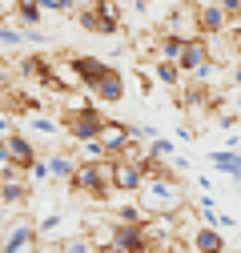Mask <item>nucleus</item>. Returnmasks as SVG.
Segmentation results:
<instances>
[{"mask_svg":"<svg viewBox=\"0 0 241 253\" xmlns=\"http://www.w3.org/2000/svg\"><path fill=\"white\" fill-rule=\"evenodd\" d=\"M69 193L88 197V201H113L117 193V161H77V173L69 181Z\"/></svg>","mask_w":241,"mask_h":253,"instance_id":"obj_1","label":"nucleus"},{"mask_svg":"<svg viewBox=\"0 0 241 253\" xmlns=\"http://www.w3.org/2000/svg\"><path fill=\"white\" fill-rule=\"evenodd\" d=\"M137 205L145 209V217H173L181 205H185V189H181V177H177V173L145 177L141 193H137Z\"/></svg>","mask_w":241,"mask_h":253,"instance_id":"obj_2","label":"nucleus"},{"mask_svg":"<svg viewBox=\"0 0 241 253\" xmlns=\"http://www.w3.org/2000/svg\"><path fill=\"white\" fill-rule=\"evenodd\" d=\"M157 33H169V37H177L181 44L205 41V33H201V4H185V0H177V4L169 8V16L161 20Z\"/></svg>","mask_w":241,"mask_h":253,"instance_id":"obj_3","label":"nucleus"},{"mask_svg":"<svg viewBox=\"0 0 241 253\" xmlns=\"http://www.w3.org/2000/svg\"><path fill=\"white\" fill-rule=\"evenodd\" d=\"M65 121V133L77 141V145H84V141H97L101 137V129H105V113L101 109H88V113H77V117H60Z\"/></svg>","mask_w":241,"mask_h":253,"instance_id":"obj_4","label":"nucleus"},{"mask_svg":"<svg viewBox=\"0 0 241 253\" xmlns=\"http://www.w3.org/2000/svg\"><path fill=\"white\" fill-rule=\"evenodd\" d=\"M97 141H101V149H105L109 161H117L120 149L133 141V121H105V129H101V137H97Z\"/></svg>","mask_w":241,"mask_h":253,"instance_id":"obj_5","label":"nucleus"},{"mask_svg":"<svg viewBox=\"0 0 241 253\" xmlns=\"http://www.w3.org/2000/svg\"><path fill=\"white\" fill-rule=\"evenodd\" d=\"M84 92H88L93 101H105V105H120V101H125V77H120L117 69H109L101 81H93V84H88Z\"/></svg>","mask_w":241,"mask_h":253,"instance_id":"obj_6","label":"nucleus"},{"mask_svg":"<svg viewBox=\"0 0 241 253\" xmlns=\"http://www.w3.org/2000/svg\"><path fill=\"white\" fill-rule=\"evenodd\" d=\"M4 149H8V157H12V165H16V169H24V173H28V169H33V165L40 161V153H37V145L28 141V137H24L20 129H16L12 137H4Z\"/></svg>","mask_w":241,"mask_h":253,"instance_id":"obj_7","label":"nucleus"},{"mask_svg":"<svg viewBox=\"0 0 241 253\" xmlns=\"http://www.w3.org/2000/svg\"><path fill=\"white\" fill-rule=\"evenodd\" d=\"M205 65H213V60H209V44H205V41H189L185 48H181V60H177V69L185 73V81H189L193 73H201Z\"/></svg>","mask_w":241,"mask_h":253,"instance_id":"obj_8","label":"nucleus"},{"mask_svg":"<svg viewBox=\"0 0 241 253\" xmlns=\"http://www.w3.org/2000/svg\"><path fill=\"white\" fill-rule=\"evenodd\" d=\"M73 20H77V28H84V33H93V37H117V33H120V24L105 20V16H101L93 4H84V8H80Z\"/></svg>","mask_w":241,"mask_h":253,"instance_id":"obj_9","label":"nucleus"},{"mask_svg":"<svg viewBox=\"0 0 241 253\" xmlns=\"http://www.w3.org/2000/svg\"><path fill=\"white\" fill-rule=\"evenodd\" d=\"M73 69H77V77H80V84L88 88L93 81H101L113 65H105L101 56H88V52H73Z\"/></svg>","mask_w":241,"mask_h":253,"instance_id":"obj_10","label":"nucleus"},{"mask_svg":"<svg viewBox=\"0 0 241 253\" xmlns=\"http://www.w3.org/2000/svg\"><path fill=\"white\" fill-rule=\"evenodd\" d=\"M141 185H145L141 165H133V161H120V157H117V193L137 197V193H141Z\"/></svg>","mask_w":241,"mask_h":253,"instance_id":"obj_11","label":"nucleus"},{"mask_svg":"<svg viewBox=\"0 0 241 253\" xmlns=\"http://www.w3.org/2000/svg\"><path fill=\"white\" fill-rule=\"evenodd\" d=\"M189 249H193V253H229L225 233H221V229H213V225H201V229L189 237Z\"/></svg>","mask_w":241,"mask_h":253,"instance_id":"obj_12","label":"nucleus"},{"mask_svg":"<svg viewBox=\"0 0 241 253\" xmlns=\"http://www.w3.org/2000/svg\"><path fill=\"white\" fill-rule=\"evenodd\" d=\"M201 33L205 37H221V33H229V12L217 4H201Z\"/></svg>","mask_w":241,"mask_h":253,"instance_id":"obj_13","label":"nucleus"},{"mask_svg":"<svg viewBox=\"0 0 241 253\" xmlns=\"http://www.w3.org/2000/svg\"><path fill=\"white\" fill-rule=\"evenodd\" d=\"M84 233H88V241H93L97 249H105V245L117 241V221H113V217H88Z\"/></svg>","mask_w":241,"mask_h":253,"instance_id":"obj_14","label":"nucleus"},{"mask_svg":"<svg viewBox=\"0 0 241 253\" xmlns=\"http://www.w3.org/2000/svg\"><path fill=\"white\" fill-rule=\"evenodd\" d=\"M125 253H149V241H145V225H117V241Z\"/></svg>","mask_w":241,"mask_h":253,"instance_id":"obj_15","label":"nucleus"},{"mask_svg":"<svg viewBox=\"0 0 241 253\" xmlns=\"http://www.w3.org/2000/svg\"><path fill=\"white\" fill-rule=\"evenodd\" d=\"M28 197H33L28 181H0V205H8V209H24Z\"/></svg>","mask_w":241,"mask_h":253,"instance_id":"obj_16","label":"nucleus"},{"mask_svg":"<svg viewBox=\"0 0 241 253\" xmlns=\"http://www.w3.org/2000/svg\"><path fill=\"white\" fill-rule=\"evenodd\" d=\"M209 165H213L217 173H225V177H233V181H241V153H237V149H217V153H209Z\"/></svg>","mask_w":241,"mask_h":253,"instance_id":"obj_17","label":"nucleus"},{"mask_svg":"<svg viewBox=\"0 0 241 253\" xmlns=\"http://www.w3.org/2000/svg\"><path fill=\"white\" fill-rule=\"evenodd\" d=\"M44 161H48V177L52 181H73V173H77V157L73 153H52V157H44Z\"/></svg>","mask_w":241,"mask_h":253,"instance_id":"obj_18","label":"nucleus"},{"mask_svg":"<svg viewBox=\"0 0 241 253\" xmlns=\"http://www.w3.org/2000/svg\"><path fill=\"white\" fill-rule=\"evenodd\" d=\"M113 221H117V225H145L149 217H145V209L137 205V197H133V201H120V205H117V197H113Z\"/></svg>","mask_w":241,"mask_h":253,"instance_id":"obj_19","label":"nucleus"},{"mask_svg":"<svg viewBox=\"0 0 241 253\" xmlns=\"http://www.w3.org/2000/svg\"><path fill=\"white\" fill-rule=\"evenodd\" d=\"M56 253H97V245L88 241L84 229H77V233H69V237H60V241H56Z\"/></svg>","mask_w":241,"mask_h":253,"instance_id":"obj_20","label":"nucleus"},{"mask_svg":"<svg viewBox=\"0 0 241 253\" xmlns=\"http://www.w3.org/2000/svg\"><path fill=\"white\" fill-rule=\"evenodd\" d=\"M153 77H157L161 84H169V88H181V84H185V73H181L173 60H153Z\"/></svg>","mask_w":241,"mask_h":253,"instance_id":"obj_21","label":"nucleus"},{"mask_svg":"<svg viewBox=\"0 0 241 253\" xmlns=\"http://www.w3.org/2000/svg\"><path fill=\"white\" fill-rule=\"evenodd\" d=\"M12 16L20 20V28H37V24L44 20V12H40L37 0H16V12H12Z\"/></svg>","mask_w":241,"mask_h":253,"instance_id":"obj_22","label":"nucleus"},{"mask_svg":"<svg viewBox=\"0 0 241 253\" xmlns=\"http://www.w3.org/2000/svg\"><path fill=\"white\" fill-rule=\"evenodd\" d=\"M28 125H33V129H37L40 137H60V133H65V121H60L56 113H52V117H44V113H37L33 121H28Z\"/></svg>","mask_w":241,"mask_h":253,"instance_id":"obj_23","label":"nucleus"},{"mask_svg":"<svg viewBox=\"0 0 241 253\" xmlns=\"http://www.w3.org/2000/svg\"><path fill=\"white\" fill-rule=\"evenodd\" d=\"M181 48H185V44H181L177 37L157 33V60H173V65H177V60H181Z\"/></svg>","mask_w":241,"mask_h":253,"instance_id":"obj_24","label":"nucleus"},{"mask_svg":"<svg viewBox=\"0 0 241 253\" xmlns=\"http://www.w3.org/2000/svg\"><path fill=\"white\" fill-rule=\"evenodd\" d=\"M60 225H65V217H60V213H44V217L37 221L40 241H60Z\"/></svg>","mask_w":241,"mask_h":253,"instance_id":"obj_25","label":"nucleus"},{"mask_svg":"<svg viewBox=\"0 0 241 253\" xmlns=\"http://www.w3.org/2000/svg\"><path fill=\"white\" fill-rule=\"evenodd\" d=\"M149 161H165V165H173V141H165V137H157V141H149Z\"/></svg>","mask_w":241,"mask_h":253,"instance_id":"obj_26","label":"nucleus"},{"mask_svg":"<svg viewBox=\"0 0 241 253\" xmlns=\"http://www.w3.org/2000/svg\"><path fill=\"white\" fill-rule=\"evenodd\" d=\"M16 129H20V121H16L8 109H0V141H4V137H12Z\"/></svg>","mask_w":241,"mask_h":253,"instance_id":"obj_27","label":"nucleus"},{"mask_svg":"<svg viewBox=\"0 0 241 253\" xmlns=\"http://www.w3.org/2000/svg\"><path fill=\"white\" fill-rule=\"evenodd\" d=\"M33 181H48V161H44V153H40V161L28 169V185H33Z\"/></svg>","mask_w":241,"mask_h":253,"instance_id":"obj_28","label":"nucleus"},{"mask_svg":"<svg viewBox=\"0 0 241 253\" xmlns=\"http://www.w3.org/2000/svg\"><path fill=\"white\" fill-rule=\"evenodd\" d=\"M217 4L229 12V20H237V16H241V0H217Z\"/></svg>","mask_w":241,"mask_h":253,"instance_id":"obj_29","label":"nucleus"},{"mask_svg":"<svg viewBox=\"0 0 241 253\" xmlns=\"http://www.w3.org/2000/svg\"><path fill=\"white\" fill-rule=\"evenodd\" d=\"M229 88H237V92H241V60L229 69Z\"/></svg>","mask_w":241,"mask_h":253,"instance_id":"obj_30","label":"nucleus"},{"mask_svg":"<svg viewBox=\"0 0 241 253\" xmlns=\"http://www.w3.org/2000/svg\"><path fill=\"white\" fill-rule=\"evenodd\" d=\"M233 225H237V221H233L229 213H221V217H217V229H221V233H225V229H233Z\"/></svg>","mask_w":241,"mask_h":253,"instance_id":"obj_31","label":"nucleus"},{"mask_svg":"<svg viewBox=\"0 0 241 253\" xmlns=\"http://www.w3.org/2000/svg\"><path fill=\"white\" fill-rule=\"evenodd\" d=\"M229 37H233V48H237V56H241V28H233Z\"/></svg>","mask_w":241,"mask_h":253,"instance_id":"obj_32","label":"nucleus"},{"mask_svg":"<svg viewBox=\"0 0 241 253\" xmlns=\"http://www.w3.org/2000/svg\"><path fill=\"white\" fill-rule=\"evenodd\" d=\"M97 253H125L120 245H105V249H97Z\"/></svg>","mask_w":241,"mask_h":253,"instance_id":"obj_33","label":"nucleus"},{"mask_svg":"<svg viewBox=\"0 0 241 253\" xmlns=\"http://www.w3.org/2000/svg\"><path fill=\"white\" fill-rule=\"evenodd\" d=\"M4 217H8V205H0V225H4Z\"/></svg>","mask_w":241,"mask_h":253,"instance_id":"obj_34","label":"nucleus"},{"mask_svg":"<svg viewBox=\"0 0 241 253\" xmlns=\"http://www.w3.org/2000/svg\"><path fill=\"white\" fill-rule=\"evenodd\" d=\"M145 4H153V0H145Z\"/></svg>","mask_w":241,"mask_h":253,"instance_id":"obj_35","label":"nucleus"}]
</instances>
